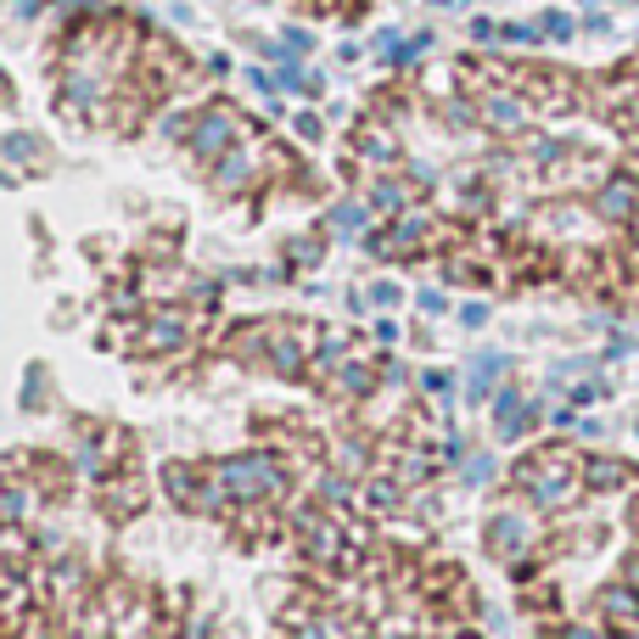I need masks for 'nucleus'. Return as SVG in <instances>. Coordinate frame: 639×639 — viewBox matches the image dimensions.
Wrapping results in <instances>:
<instances>
[{"instance_id": "nucleus-1", "label": "nucleus", "mask_w": 639, "mask_h": 639, "mask_svg": "<svg viewBox=\"0 0 639 639\" xmlns=\"http://www.w3.org/2000/svg\"><path fill=\"white\" fill-rule=\"evenodd\" d=\"M516 488L538 505H567L578 488H583V471H578V455L572 449H538L516 466Z\"/></svg>"}, {"instance_id": "nucleus-2", "label": "nucleus", "mask_w": 639, "mask_h": 639, "mask_svg": "<svg viewBox=\"0 0 639 639\" xmlns=\"http://www.w3.org/2000/svg\"><path fill=\"white\" fill-rule=\"evenodd\" d=\"M214 482H219V494L225 500H241V505H253V500H281V466L270 455H230L214 466Z\"/></svg>"}, {"instance_id": "nucleus-3", "label": "nucleus", "mask_w": 639, "mask_h": 639, "mask_svg": "<svg viewBox=\"0 0 639 639\" xmlns=\"http://www.w3.org/2000/svg\"><path fill=\"white\" fill-rule=\"evenodd\" d=\"M488 545H494V556H505V561H516L527 545H533V522L522 516V511H505L494 527H488Z\"/></svg>"}, {"instance_id": "nucleus-4", "label": "nucleus", "mask_w": 639, "mask_h": 639, "mask_svg": "<svg viewBox=\"0 0 639 639\" xmlns=\"http://www.w3.org/2000/svg\"><path fill=\"white\" fill-rule=\"evenodd\" d=\"M230 135H236V118L230 113H208V118L191 124V152L196 158H219L225 146H230Z\"/></svg>"}, {"instance_id": "nucleus-5", "label": "nucleus", "mask_w": 639, "mask_h": 639, "mask_svg": "<svg viewBox=\"0 0 639 639\" xmlns=\"http://www.w3.org/2000/svg\"><path fill=\"white\" fill-rule=\"evenodd\" d=\"M634 208H639V185L634 180H606L601 196H595V214L601 219H634Z\"/></svg>"}, {"instance_id": "nucleus-6", "label": "nucleus", "mask_w": 639, "mask_h": 639, "mask_svg": "<svg viewBox=\"0 0 639 639\" xmlns=\"http://www.w3.org/2000/svg\"><path fill=\"white\" fill-rule=\"evenodd\" d=\"M298 533H304V545H309V550H315L320 561H336V556H342V533H336V527H331L326 516L304 511V516H298Z\"/></svg>"}, {"instance_id": "nucleus-7", "label": "nucleus", "mask_w": 639, "mask_h": 639, "mask_svg": "<svg viewBox=\"0 0 639 639\" xmlns=\"http://www.w3.org/2000/svg\"><path fill=\"white\" fill-rule=\"evenodd\" d=\"M185 336H191V326L180 315H158L152 331H146V354H169V349H180Z\"/></svg>"}, {"instance_id": "nucleus-8", "label": "nucleus", "mask_w": 639, "mask_h": 639, "mask_svg": "<svg viewBox=\"0 0 639 639\" xmlns=\"http://www.w3.org/2000/svg\"><path fill=\"white\" fill-rule=\"evenodd\" d=\"M482 118L494 124V129H522V124H527V107L516 102V95H488V102H482Z\"/></svg>"}, {"instance_id": "nucleus-9", "label": "nucleus", "mask_w": 639, "mask_h": 639, "mask_svg": "<svg viewBox=\"0 0 639 639\" xmlns=\"http://www.w3.org/2000/svg\"><path fill=\"white\" fill-rule=\"evenodd\" d=\"M601 617L612 628H634L639 623V601L628 595V589H606V595H601Z\"/></svg>"}, {"instance_id": "nucleus-10", "label": "nucleus", "mask_w": 639, "mask_h": 639, "mask_svg": "<svg viewBox=\"0 0 639 639\" xmlns=\"http://www.w3.org/2000/svg\"><path fill=\"white\" fill-rule=\"evenodd\" d=\"M522 421H527V404H522V392H500L494 399V426H500V437H516L522 432Z\"/></svg>"}, {"instance_id": "nucleus-11", "label": "nucleus", "mask_w": 639, "mask_h": 639, "mask_svg": "<svg viewBox=\"0 0 639 639\" xmlns=\"http://www.w3.org/2000/svg\"><path fill=\"white\" fill-rule=\"evenodd\" d=\"M270 365L275 370H304V342L298 336H292V331H281V336H270Z\"/></svg>"}, {"instance_id": "nucleus-12", "label": "nucleus", "mask_w": 639, "mask_h": 639, "mask_svg": "<svg viewBox=\"0 0 639 639\" xmlns=\"http://www.w3.org/2000/svg\"><path fill=\"white\" fill-rule=\"evenodd\" d=\"M623 482H628L623 460H589L583 466V488H595V494H601V488H623Z\"/></svg>"}, {"instance_id": "nucleus-13", "label": "nucleus", "mask_w": 639, "mask_h": 639, "mask_svg": "<svg viewBox=\"0 0 639 639\" xmlns=\"http://www.w3.org/2000/svg\"><path fill=\"white\" fill-rule=\"evenodd\" d=\"M500 370H505V354H477V360H471V399H488Z\"/></svg>"}, {"instance_id": "nucleus-14", "label": "nucleus", "mask_w": 639, "mask_h": 639, "mask_svg": "<svg viewBox=\"0 0 639 639\" xmlns=\"http://www.w3.org/2000/svg\"><path fill=\"white\" fill-rule=\"evenodd\" d=\"M360 505H370V511H392V505H399V488L381 482V477H370V482L360 488Z\"/></svg>"}, {"instance_id": "nucleus-15", "label": "nucleus", "mask_w": 639, "mask_h": 639, "mask_svg": "<svg viewBox=\"0 0 639 639\" xmlns=\"http://www.w3.org/2000/svg\"><path fill=\"white\" fill-rule=\"evenodd\" d=\"M360 152H365L370 163H392V158H399V146H392L387 129H370V135H360Z\"/></svg>"}, {"instance_id": "nucleus-16", "label": "nucleus", "mask_w": 639, "mask_h": 639, "mask_svg": "<svg viewBox=\"0 0 639 639\" xmlns=\"http://www.w3.org/2000/svg\"><path fill=\"white\" fill-rule=\"evenodd\" d=\"M533 34H538V39H572V34H578V23H572L567 12H545V18L533 23Z\"/></svg>"}, {"instance_id": "nucleus-17", "label": "nucleus", "mask_w": 639, "mask_h": 639, "mask_svg": "<svg viewBox=\"0 0 639 639\" xmlns=\"http://www.w3.org/2000/svg\"><path fill=\"white\" fill-rule=\"evenodd\" d=\"M331 225H336V230H360V225H365V208H360V203H342V208H331Z\"/></svg>"}, {"instance_id": "nucleus-18", "label": "nucleus", "mask_w": 639, "mask_h": 639, "mask_svg": "<svg viewBox=\"0 0 639 639\" xmlns=\"http://www.w3.org/2000/svg\"><path fill=\"white\" fill-rule=\"evenodd\" d=\"M336 387H342V392H365V387H370V370H365V365H342Z\"/></svg>"}, {"instance_id": "nucleus-19", "label": "nucleus", "mask_w": 639, "mask_h": 639, "mask_svg": "<svg viewBox=\"0 0 639 639\" xmlns=\"http://www.w3.org/2000/svg\"><path fill=\"white\" fill-rule=\"evenodd\" d=\"M0 511H7V516H23V511H28V488H0Z\"/></svg>"}, {"instance_id": "nucleus-20", "label": "nucleus", "mask_w": 639, "mask_h": 639, "mask_svg": "<svg viewBox=\"0 0 639 639\" xmlns=\"http://www.w3.org/2000/svg\"><path fill=\"white\" fill-rule=\"evenodd\" d=\"M370 203H376V208H399V203H404V191H399V185H387V180H381V185L370 191Z\"/></svg>"}, {"instance_id": "nucleus-21", "label": "nucleus", "mask_w": 639, "mask_h": 639, "mask_svg": "<svg viewBox=\"0 0 639 639\" xmlns=\"http://www.w3.org/2000/svg\"><path fill=\"white\" fill-rule=\"evenodd\" d=\"M286 52H309V34L304 28H286Z\"/></svg>"}, {"instance_id": "nucleus-22", "label": "nucleus", "mask_w": 639, "mask_h": 639, "mask_svg": "<svg viewBox=\"0 0 639 639\" xmlns=\"http://www.w3.org/2000/svg\"><path fill=\"white\" fill-rule=\"evenodd\" d=\"M460 320H466V326H482V320H488V309H482V304H466V309H460Z\"/></svg>"}, {"instance_id": "nucleus-23", "label": "nucleus", "mask_w": 639, "mask_h": 639, "mask_svg": "<svg viewBox=\"0 0 639 639\" xmlns=\"http://www.w3.org/2000/svg\"><path fill=\"white\" fill-rule=\"evenodd\" d=\"M298 135H309V140H315V135H320V118H315V113H304V118H298Z\"/></svg>"}, {"instance_id": "nucleus-24", "label": "nucleus", "mask_w": 639, "mask_h": 639, "mask_svg": "<svg viewBox=\"0 0 639 639\" xmlns=\"http://www.w3.org/2000/svg\"><path fill=\"white\" fill-rule=\"evenodd\" d=\"M634 533H639V505H634Z\"/></svg>"}]
</instances>
